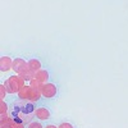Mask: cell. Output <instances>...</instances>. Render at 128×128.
Here are the masks:
<instances>
[{
	"mask_svg": "<svg viewBox=\"0 0 128 128\" xmlns=\"http://www.w3.org/2000/svg\"><path fill=\"white\" fill-rule=\"evenodd\" d=\"M44 128H58V124H55V123H46Z\"/></svg>",
	"mask_w": 128,
	"mask_h": 128,
	"instance_id": "15",
	"label": "cell"
},
{
	"mask_svg": "<svg viewBox=\"0 0 128 128\" xmlns=\"http://www.w3.org/2000/svg\"><path fill=\"white\" fill-rule=\"evenodd\" d=\"M27 84H30V86L32 87V88H34V90H36V91H42V86H44V84H42V83H40L36 78H34V80H32V81H30Z\"/></svg>",
	"mask_w": 128,
	"mask_h": 128,
	"instance_id": "12",
	"label": "cell"
},
{
	"mask_svg": "<svg viewBox=\"0 0 128 128\" xmlns=\"http://www.w3.org/2000/svg\"><path fill=\"white\" fill-rule=\"evenodd\" d=\"M35 78H36L40 83H42V84H45V83H49V82H52V81H54V76H52V72L50 70L49 67H45V68L40 69L38 72H36Z\"/></svg>",
	"mask_w": 128,
	"mask_h": 128,
	"instance_id": "7",
	"label": "cell"
},
{
	"mask_svg": "<svg viewBox=\"0 0 128 128\" xmlns=\"http://www.w3.org/2000/svg\"><path fill=\"white\" fill-rule=\"evenodd\" d=\"M17 99L23 100V101H26V102L35 104L36 106H37V105H42V101H45L44 99H42L41 92L34 90V88L30 86V84H26V86L17 94Z\"/></svg>",
	"mask_w": 128,
	"mask_h": 128,
	"instance_id": "2",
	"label": "cell"
},
{
	"mask_svg": "<svg viewBox=\"0 0 128 128\" xmlns=\"http://www.w3.org/2000/svg\"><path fill=\"white\" fill-rule=\"evenodd\" d=\"M45 127V123H42L37 119H34V120H31L28 124H27V128H44Z\"/></svg>",
	"mask_w": 128,
	"mask_h": 128,
	"instance_id": "14",
	"label": "cell"
},
{
	"mask_svg": "<svg viewBox=\"0 0 128 128\" xmlns=\"http://www.w3.org/2000/svg\"><path fill=\"white\" fill-rule=\"evenodd\" d=\"M35 74H36V72H35L34 69H31V68H30V66L27 64V66H26L22 70H20V73L18 74V76H20V77H22V78L28 83L30 81H32V80L35 78Z\"/></svg>",
	"mask_w": 128,
	"mask_h": 128,
	"instance_id": "9",
	"label": "cell"
},
{
	"mask_svg": "<svg viewBox=\"0 0 128 128\" xmlns=\"http://www.w3.org/2000/svg\"><path fill=\"white\" fill-rule=\"evenodd\" d=\"M8 110H9V102L6 100H0V114L2 115L8 114Z\"/></svg>",
	"mask_w": 128,
	"mask_h": 128,
	"instance_id": "13",
	"label": "cell"
},
{
	"mask_svg": "<svg viewBox=\"0 0 128 128\" xmlns=\"http://www.w3.org/2000/svg\"><path fill=\"white\" fill-rule=\"evenodd\" d=\"M56 124H58V128H78L73 122H70V120H66V119L59 120Z\"/></svg>",
	"mask_w": 128,
	"mask_h": 128,
	"instance_id": "10",
	"label": "cell"
},
{
	"mask_svg": "<svg viewBox=\"0 0 128 128\" xmlns=\"http://www.w3.org/2000/svg\"><path fill=\"white\" fill-rule=\"evenodd\" d=\"M24 58L27 59V63H28L30 68H31V69H34L35 72H38L40 69H42V68H45V67H46L45 60L42 59L41 56H38V55L31 54V55H26Z\"/></svg>",
	"mask_w": 128,
	"mask_h": 128,
	"instance_id": "5",
	"label": "cell"
},
{
	"mask_svg": "<svg viewBox=\"0 0 128 128\" xmlns=\"http://www.w3.org/2000/svg\"><path fill=\"white\" fill-rule=\"evenodd\" d=\"M13 62L14 58L10 55H2L0 56V73L4 77V74H8L9 72L13 73Z\"/></svg>",
	"mask_w": 128,
	"mask_h": 128,
	"instance_id": "6",
	"label": "cell"
},
{
	"mask_svg": "<svg viewBox=\"0 0 128 128\" xmlns=\"http://www.w3.org/2000/svg\"><path fill=\"white\" fill-rule=\"evenodd\" d=\"M34 118L46 124V122L52 118V110L49 105H37L34 110Z\"/></svg>",
	"mask_w": 128,
	"mask_h": 128,
	"instance_id": "4",
	"label": "cell"
},
{
	"mask_svg": "<svg viewBox=\"0 0 128 128\" xmlns=\"http://www.w3.org/2000/svg\"><path fill=\"white\" fill-rule=\"evenodd\" d=\"M27 59L24 56H14V62H13V73L14 74H19L26 66H27Z\"/></svg>",
	"mask_w": 128,
	"mask_h": 128,
	"instance_id": "8",
	"label": "cell"
},
{
	"mask_svg": "<svg viewBox=\"0 0 128 128\" xmlns=\"http://www.w3.org/2000/svg\"><path fill=\"white\" fill-rule=\"evenodd\" d=\"M8 98H9V95H8L6 87H5L4 82L2 81L0 82V100H8Z\"/></svg>",
	"mask_w": 128,
	"mask_h": 128,
	"instance_id": "11",
	"label": "cell"
},
{
	"mask_svg": "<svg viewBox=\"0 0 128 128\" xmlns=\"http://www.w3.org/2000/svg\"><path fill=\"white\" fill-rule=\"evenodd\" d=\"M2 81L4 82L5 87H6L8 95L9 96H16V98H17V94L27 84V82L22 77L18 76V74H14V73H12L10 76H8L5 80L2 78Z\"/></svg>",
	"mask_w": 128,
	"mask_h": 128,
	"instance_id": "1",
	"label": "cell"
},
{
	"mask_svg": "<svg viewBox=\"0 0 128 128\" xmlns=\"http://www.w3.org/2000/svg\"><path fill=\"white\" fill-rule=\"evenodd\" d=\"M59 94H60V86H59V83H56L55 81L45 83L44 86H42L41 95H42V99H44L45 101H54V100H56L59 98Z\"/></svg>",
	"mask_w": 128,
	"mask_h": 128,
	"instance_id": "3",
	"label": "cell"
}]
</instances>
